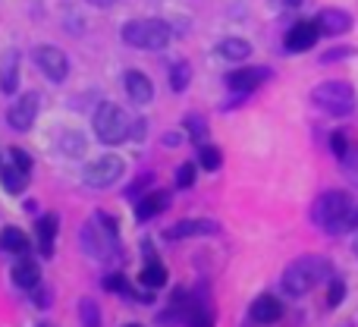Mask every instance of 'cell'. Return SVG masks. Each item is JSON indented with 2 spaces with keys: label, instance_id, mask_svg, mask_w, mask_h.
<instances>
[{
  "label": "cell",
  "instance_id": "9a60e30c",
  "mask_svg": "<svg viewBox=\"0 0 358 327\" xmlns=\"http://www.w3.org/2000/svg\"><path fill=\"white\" fill-rule=\"evenodd\" d=\"M315 22L321 25V35H346V32L352 29V16H349L346 10H336V6L321 10Z\"/></svg>",
  "mask_w": 358,
  "mask_h": 327
},
{
  "label": "cell",
  "instance_id": "277c9868",
  "mask_svg": "<svg viewBox=\"0 0 358 327\" xmlns=\"http://www.w3.org/2000/svg\"><path fill=\"white\" fill-rule=\"evenodd\" d=\"M132 123H136V117H129V113L120 104H113V101H104V104L94 111V136L104 145L126 142V139L132 136Z\"/></svg>",
  "mask_w": 358,
  "mask_h": 327
},
{
  "label": "cell",
  "instance_id": "7c38bea8",
  "mask_svg": "<svg viewBox=\"0 0 358 327\" xmlns=\"http://www.w3.org/2000/svg\"><path fill=\"white\" fill-rule=\"evenodd\" d=\"M220 233V227H217L214 221H208V217H189V221H179L173 227L164 230V239H189V236H214Z\"/></svg>",
  "mask_w": 358,
  "mask_h": 327
},
{
  "label": "cell",
  "instance_id": "60d3db41",
  "mask_svg": "<svg viewBox=\"0 0 358 327\" xmlns=\"http://www.w3.org/2000/svg\"><path fill=\"white\" fill-rule=\"evenodd\" d=\"M88 4H94V6H113L117 0H88Z\"/></svg>",
  "mask_w": 358,
  "mask_h": 327
},
{
  "label": "cell",
  "instance_id": "e575fe53",
  "mask_svg": "<svg viewBox=\"0 0 358 327\" xmlns=\"http://www.w3.org/2000/svg\"><path fill=\"white\" fill-rule=\"evenodd\" d=\"M10 158H13V164H16V167H22V170H31V158L25 155L22 148H10Z\"/></svg>",
  "mask_w": 358,
  "mask_h": 327
},
{
  "label": "cell",
  "instance_id": "d6a6232c",
  "mask_svg": "<svg viewBox=\"0 0 358 327\" xmlns=\"http://www.w3.org/2000/svg\"><path fill=\"white\" fill-rule=\"evenodd\" d=\"M104 286L113 293H123V296H129V280L123 277V274H110V277H104Z\"/></svg>",
  "mask_w": 358,
  "mask_h": 327
},
{
  "label": "cell",
  "instance_id": "d6986e66",
  "mask_svg": "<svg viewBox=\"0 0 358 327\" xmlns=\"http://www.w3.org/2000/svg\"><path fill=\"white\" fill-rule=\"evenodd\" d=\"M13 284H16L19 290H35V286L41 284V267H38L31 258H22L16 267H13Z\"/></svg>",
  "mask_w": 358,
  "mask_h": 327
},
{
  "label": "cell",
  "instance_id": "d4e9b609",
  "mask_svg": "<svg viewBox=\"0 0 358 327\" xmlns=\"http://www.w3.org/2000/svg\"><path fill=\"white\" fill-rule=\"evenodd\" d=\"M79 318H82V327H101V309L92 296L79 299Z\"/></svg>",
  "mask_w": 358,
  "mask_h": 327
},
{
  "label": "cell",
  "instance_id": "d590c367",
  "mask_svg": "<svg viewBox=\"0 0 358 327\" xmlns=\"http://www.w3.org/2000/svg\"><path fill=\"white\" fill-rule=\"evenodd\" d=\"M145 136H148V123H145V120H136V123H132V136H129V142H142Z\"/></svg>",
  "mask_w": 358,
  "mask_h": 327
},
{
  "label": "cell",
  "instance_id": "4dcf8cb0",
  "mask_svg": "<svg viewBox=\"0 0 358 327\" xmlns=\"http://www.w3.org/2000/svg\"><path fill=\"white\" fill-rule=\"evenodd\" d=\"M330 151H334V155L340 158V161L349 155V151H352V148H349V139H346V132H334V136H330Z\"/></svg>",
  "mask_w": 358,
  "mask_h": 327
},
{
  "label": "cell",
  "instance_id": "603a6c76",
  "mask_svg": "<svg viewBox=\"0 0 358 327\" xmlns=\"http://www.w3.org/2000/svg\"><path fill=\"white\" fill-rule=\"evenodd\" d=\"M142 284L148 286V290H161V286L167 284V271H164V265L157 258H151L148 265L142 267Z\"/></svg>",
  "mask_w": 358,
  "mask_h": 327
},
{
  "label": "cell",
  "instance_id": "30bf717a",
  "mask_svg": "<svg viewBox=\"0 0 358 327\" xmlns=\"http://www.w3.org/2000/svg\"><path fill=\"white\" fill-rule=\"evenodd\" d=\"M271 79V69L264 67H242V69H233V73L227 76V85L229 92L236 95H252L258 85H264V82Z\"/></svg>",
  "mask_w": 358,
  "mask_h": 327
},
{
  "label": "cell",
  "instance_id": "83f0119b",
  "mask_svg": "<svg viewBox=\"0 0 358 327\" xmlns=\"http://www.w3.org/2000/svg\"><path fill=\"white\" fill-rule=\"evenodd\" d=\"M185 130H189V136H192V142H198V148L201 145H208V126H204V120L201 117H185Z\"/></svg>",
  "mask_w": 358,
  "mask_h": 327
},
{
  "label": "cell",
  "instance_id": "9c48e42d",
  "mask_svg": "<svg viewBox=\"0 0 358 327\" xmlns=\"http://www.w3.org/2000/svg\"><path fill=\"white\" fill-rule=\"evenodd\" d=\"M35 63L50 82H63L69 76V60L60 48L54 44H38L35 48Z\"/></svg>",
  "mask_w": 358,
  "mask_h": 327
},
{
  "label": "cell",
  "instance_id": "f546056e",
  "mask_svg": "<svg viewBox=\"0 0 358 327\" xmlns=\"http://www.w3.org/2000/svg\"><path fill=\"white\" fill-rule=\"evenodd\" d=\"M340 164H343V173H346V179H349V183L358 186V148L349 151V155L343 158Z\"/></svg>",
  "mask_w": 358,
  "mask_h": 327
},
{
  "label": "cell",
  "instance_id": "ba28073f",
  "mask_svg": "<svg viewBox=\"0 0 358 327\" xmlns=\"http://www.w3.org/2000/svg\"><path fill=\"white\" fill-rule=\"evenodd\" d=\"M38 111H41V95L25 92V95H19V101L6 111V123H10V130H16V132H29L31 126H35Z\"/></svg>",
  "mask_w": 358,
  "mask_h": 327
},
{
  "label": "cell",
  "instance_id": "4316f807",
  "mask_svg": "<svg viewBox=\"0 0 358 327\" xmlns=\"http://www.w3.org/2000/svg\"><path fill=\"white\" fill-rule=\"evenodd\" d=\"M185 324L189 327H214V312L208 309V305H192L189 318H185Z\"/></svg>",
  "mask_w": 358,
  "mask_h": 327
},
{
  "label": "cell",
  "instance_id": "7a4b0ae2",
  "mask_svg": "<svg viewBox=\"0 0 358 327\" xmlns=\"http://www.w3.org/2000/svg\"><path fill=\"white\" fill-rule=\"evenodd\" d=\"M330 274V261L317 258V255H305V258H296L289 267L283 271V293H289L292 299L308 296L317 284Z\"/></svg>",
  "mask_w": 358,
  "mask_h": 327
},
{
  "label": "cell",
  "instance_id": "ee69618b",
  "mask_svg": "<svg viewBox=\"0 0 358 327\" xmlns=\"http://www.w3.org/2000/svg\"><path fill=\"white\" fill-rule=\"evenodd\" d=\"M38 327H54V324H38Z\"/></svg>",
  "mask_w": 358,
  "mask_h": 327
},
{
  "label": "cell",
  "instance_id": "484cf974",
  "mask_svg": "<svg viewBox=\"0 0 358 327\" xmlns=\"http://www.w3.org/2000/svg\"><path fill=\"white\" fill-rule=\"evenodd\" d=\"M220 164H223L220 148H214V145H201V148H198V167H204L208 173H217Z\"/></svg>",
  "mask_w": 358,
  "mask_h": 327
},
{
  "label": "cell",
  "instance_id": "ffe728a7",
  "mask_svg": "<svg viewBox=\"0 0 358 327\" xmlns=\"http://www.w3.org/2000/svg\"><path fill=\"white\" fill-rule=\"evenodd\" d=\"M0 249L10 255H25L29 252V236L19 227H3L0 230Z\"/></svg>",
  "mask_w": 358,
  "mask_h": 327
},
{
  "label": "cell",
  "instance_id": "f35d334b",
  "mask_svg": "<svg viewBox=\"0 0 358 327\" xmlns=\"http://www.w3.org/2000/svg\"><path fill=\"white\" fill-rule=\"evenodd\" d=\"M349 54H352V50H330V54H324V63H330V60H340V57H349Z\"/></svg>",
  "mask_w": 358,
  "mask_h": 327
},
{
  "label": "cell",
  "instance_id": "cb8c5ba5",
  "mask_svg": "<svg viewBox=\"0 0 358 327\" xmlns=\"http://www.w3.org/2000/svg\"><path fill=\"white\" fill-rule=\"evenodd\" d=\"M189 79H192V67L185 60H179L170 67V88H173L176 95H182L185 88H189Z\"/></svg>",
  "mask_w": 358,
  "mask_h": 327
},
{
  "label": "cell",
  "instance_id": "8d00e7d4",
  "mask_svg": "<svg viewBox=\"0 0 358 327\" xmlns=\"http://www.w3.org/2000/svg\"><path fill=\"white\" fill-rule=\"evenodd\" d=\"M35 305H38V309H48V305H50V290L35 286Z\"/></svg>",
  "mask_w": 358,
  "mask_h": 327
},
{
  "label": "cell",
  "instance_id": "44dd1931",
  "mask_svg": "<svg viewBox=\"0 0 358 327\" xmlns=\"http://www.w3.org/2000/svg\"><path fill=\"white\" fill-rule=\"evenodd\" d=\"M0 179H3V189L10 192V195H22L25 189H29V170H22V167H3L0 170Z\"/></svg>",
  "mask_w": 358,
  "mask_h": 327
},
{
  "label": "cell",
  "instance_id": "e0dca14e",
  "mask_svg": "<svg viewBox=\"0 0 358 327\" xmlns=\"http://www.w3.org/2000/svg\"><path fill=\"white\" fill-rule=\"evenodd\" d=\"M57 227H60L57 214H44V217H38V223H35V236H38V252H41V255H54Z\"/></svg>",
  "mask_w": 358,
  "mask_h": 327
},
{
  "label": "cell",
  "instance_id": "4fadbf2b",
  "mask_svg": "<svg viewBox=\"0 0 358 327\" xmlns=\"http://www.w3.org/2000/svg\"><path fill=\"white\" fill-rule=\"evenodd\" d=\"M19 76H22V54L16 48H6L0 57V92L16 95L19 92Z\"/></svg>",
  "mask_w": 358,
  "mask_h": 327
},
{
  "label": "cell",
  "instance_id": "1f68e13d",
  "mask_svg": "<svg viewBox=\"0 0 358 327\" xmlns=\"http://www.w3.org/2000/svg\"><path fill=\"white\" fill-rule=\"evenodd\" d=\"M192 183H195V164H179V170H176V186H179V189H189Z\"/></svg>",
  "mask_w": 358,
  "mask_h": 327
},
{
  "label": "cell",
  "instance_id": "ac0fdd59",
  "mask_svg": "<svg viewBox=\"0 0 358 327\" xmlns=\"http://www.w3.org/2000/svg\"><path fill=\"white\" fill-rule=\"evenodd\" d=\"M167 208H170V192H148V195L138 202L136 217H138V221H151V217L164 214Z\"/></svg>",
  "mask_w": 358,
  "mask_h": 327
},
{
  "label": "cell",
  "instance_id": "ab89813d",
  "mask_svg": "<svg viewBox=\"0 0 358 327\" xmlns=\"http://www.w3.org/2000/svg\"><path fill=\"white\" fill-rule=\"evenodd\" d=\"M164 145H167V148H176V145H179V132H167V136H164Z\"/></svg>",
  "mask_w": 358,
  "mask_h": 327
},
{
  "label": "cell",
  "instance_id": "b9f144b4",
  "mask_svg": "<svg viewBox=\"0 0 358 327\" xmlns=\"http://www.w3.org/2000/svg\"><path fill=\"white\" fill-rule=\"evenodd\" d=\"M352 252H355V255H358V239H355V246H352Z\"/></svg>",
  "mask_w": 358,
  "mask_h": 327
},
{
  "label": "cell",
  "instance_id": "f1b7e54d",
  "mask_svg": "<svg viewBox=\"0 0 358 327\" xmlns=\"http://www.w3.org/2000/svg\"><path fill=\"white\" fill-rule=\"evenodd\" d=\"M63 155H69V158H79V155H85V139L79 136V132H66L63 136Z\"/></svg>",
  "mask_w": 358,
  "mask_h": 327
},
{
  "label": "cell",
  "instance_id": "7bdbcfd3",
  "mask_svg": "<svg viewBox=\"0 0 358 327\" xmlns=\"http://www.w3.org/2000/svg\"><path fill=\"white\" fill-rule=\"evenodd\" d=\"M123 327H142V324H123Z\"/></svg>",
  "mask_w": 358,
  "mask_h": 327
},
{
  "label": "cell",
  "instance_id": "2e32d148",
  "mask_svg": "<svg viewBox=\"0 0 358 327\" xmlns=\"http://www.w3.org/2000/svg\"><path fill=\"white\" fill-rule=\"evenodd\" d=\"M123 82H126V95H129V101H136V104H151V101H155V82H151L145 73L129 69Z\"/></svg>",
  "mask_w": 358,
  "mask_h": 327
},
{
  "label": "cell",
  "instance_id": "5bb4252c",
  "mask_svg": "<svg viewBox=\"0 0 358 327\" xmlns=\"http://www.w3.org/2000/svg\"><path fill=\"white\" fill-rule=\"evenodd\" d=\"M248 315H252L255 324H277L283 318V302L277 296H271V293H264V296H258L252 302Z\"/></svg>",
  "mask_w": 358,
  "mask_h": 327
},
{
  "label": "cell",
  "instance_id": "7402d4cb",
  "mask_svg": "<svg viewBox=\"0 0 358 327\" xmlns=\"http://www.w3.org/2000/svg\"><path fill=\"white\" fill-rule=\"evenodd\" d=\"M217 50H220V57H227V60H248L252 44H248L245 38H223V41L217 44Z\"/></svg>",
  "mask_w": 358,
  "mask_h": 327
},
{
  "label": "cell",
  "instance_id": "8992f818",
  "mask_svg": "<svg viewBox=\"0 0 358 327\" xmlns=\"http://www.w3.org/2000/svg\"><path fill=\"white\" fill-rule=\"evenodd\" d=\"M311 101L330 117H349L355 111V88L343 79H330L311 92Z\"/></svg>",
  "mask_w": 358,
  "mask_h": 327
},
{
  "label": "cell",
  "instance_id": "8fae6325",
  "mask_svg": "<svg viewBox=\"0 0 358 327\" xmlns=\"http://www.w3.org/2000/svg\"><path fill=\"white\" fill-rule=\"evenodd\" d=\"M321 38V25L311 22V19H299L289 32H286V50L292 54H302V50H311Z\"/></svg>",
  "mask_w": 358,
  "mask_h": 327
},
{
  "label": "cell",
  "instance_id": "3957f363",
  "mask_svg": "<svg viewBox=\"0 0 358 327\" xmlns=\"http://www.w3.org/2000/svg\"><path fill=\"white\" fill-rule=\"evenodd\" d=\"M352 195L349 192H321L317 202L311 204V223L321 227L324 233H346V214L352 208Z\"/></svg>",
  "mask_w": 358,
  "mask_h": 327
},
{
  "label": "cell",
  "instance_id": "6da1fadb",
  "mask_svg": "<svg viewBox=\"0 0 358 327\" xmlns=\"http://www.w3.org/2000/svg\"><path fill=\"white\" fill-rule=\"evenodd\" d=\"M82 249H85L92 258L113 265L120 258V223L113 221L107 211H94L88 217V223L82 227Z\"/></svg>",
  "mask_w": 358,
  "mask_h": 327
},
{
  "label": "cell",
  "instance_id": "74e56055",
  "mask_svg": "<svg viewBox=\"0 0 358 327\" xmlns=\"http://www.w3.org/2000/svg\"><path fill=\"white\" fill-rule=\"evenodd\" d=\"M349 230H358V204H352L349 208V214H346V233Z\"/></svg>",
  "mask_w": 358,
  "mask_h": 327
},
{
  "label": "cell",
  "instance_id": "52a82bcc",
  "mask_svg": "<svg viewBox=\"0 0 358 327\" xmlns=\"http://www.w3.org/2000/svg\"><path fill=\"white\" fill-rule=\"evenodd\" d=\"M123 173H126L123 158L104 155V158L92 161L85 170H82V179H85V186H92V189H107V186H113L120 176H123Z\"/></svg>",
  "mask_w": 358,
  "mask_h": 327
},
{
  "label": "cell",
  "instance_id": "5b68a950",
  "mask_svg": "<svg viewBox=\"0 0 358 327\" xmlns=\"http://www.w3.org/2000/svg\"><path fill=\"white\" fill-rule=\"evenodd\" d=\"M173 38L164 19H132L123 25V41L136 50H164Z\"/></svg>",
  "mask_w": 358,
  "mask_h": 327
},
{
  "label": "cell",
  "instance_id": "836d02e7",
  "mask_svg": "<svg viewBox=\"0 0 358 327\" xmlns=\"http://www.w3.org/2000/svg\"><path fill=\"white\" fill-rule=\"evenodd\" d=\"M343 299H346V284H343V280H334V284H330V293H327V305L336 309Z\"/></svg>",
  "mask_w": 358,
  "mask_h": 327
}]
</instances>
